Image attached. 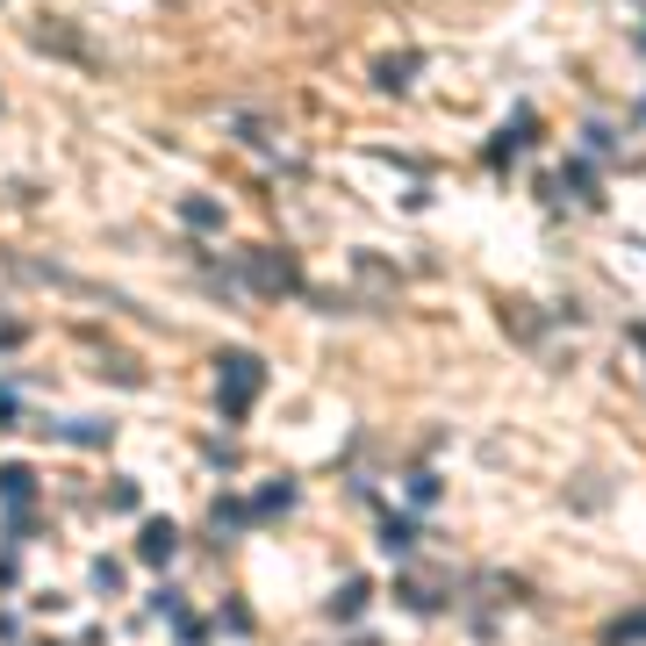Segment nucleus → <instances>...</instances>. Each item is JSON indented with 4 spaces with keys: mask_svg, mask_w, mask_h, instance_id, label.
<instances>
[{
    "mask_svg": "<svg viewBox=\"0 0 646 646\" xmlns=\"http://www.w3.org/2000/svg\"><path fill=\"white\" fill-rule=\"evenodd\" d=\"M259 388H266V359H259V352H223L216 359V409L230 417V424L252 417Z\"/></svg>",
    "mask_w": 646,
    "mask_h": 646,
    "instance_id": "1",
    "label": "nucleus"
},
{
    "mask_svg": "<svg viewBox=\"0 0 646 646\" xmlns=\"http://www.w3.org/2000/svg\"><path fill=\"white\" fill-rule=\"evenodd\" d=\"M230 273H238L244 295H266V302L302 288V266H295V252H280V244H252V252H238V266H230Z\"/></svg>",
    "mask_w": 646,
    "mask_h": 646,
    "instance_id": "2",
    "label": "nucleus"
},
{
    "mask_svg": "<svg viewBox=\"0 0 646 646\" xmlns=\"http://www.w3.org/2000/svg\"><path fill=\"white\" fill-rule=\"evenodd\" d=\"M230 122H238V144H244V152H259L266 166H280V172L302 166V158L280 144V122H273V116H230Z\"/></svg>",
    "mask_w": 646,
    "mask_h": 646,
    "instance_id": "3",
    "label": "nucleus"
},
{
    "mask_svg": "<svg viewBox=\"0 0 646 646\" xmlns=\"http://www.w3.org/2000/svg\"><path fill=\"white\" fill-rule=\"evenodd\" d=\"M58 22H65V15H36L29 22V44H36V51H58V58H72V65H101V51L80 44V36H65Z\"/></svg>",
    "mask_w": 646,
    "mask_h": 646,
    "instance_id": "4",
    "label": "nucleus"
},
{
    "mask_svg": "<svg viewBox=\"0 0 646 646\" xmlns=\"http://www.w3.org/2000/svg\"><path fill=\"white\" fill-rule=\"evenodd\" d=\"M172 553H180V531H172L166 517H144V531H136V561H152V567H166Z\"/></svg>",
    "mask_w": 646,
    "mask_h": 646,
    "instance_id": "5",
    "label": "nucleus"
},
{
    "mask_svg": "<svg viewBox=\"0 0 646 646\" xmlns=\"http://www.w3.org/2000/svg\"><path fill=\"white\" fill-rule=\"evenodd\" d=\"M417 65H424L417 51H388V58H374V86H381V94H409Z\"/></svg>",
    "mask_w": 646,
    "mask_h": 646,
    "instance_id": "6",
    "label": "nucleus"
},
{
    "mask_svg": "<svg viewBox=\"0 0 646 646\" xmlns=\"http://www.w3.org/2000/svg\"><path fill=\"white\" fill-rule=\"evenodd\" d=\"M403 603L409 611H445L453 596H445V582H424V575H403Z\"/></svg>",
    "mask_w": 646,
    "mask_h": 646,
    "instance_id": "7",
    "label": "nucleus"
},
{
    "mask_svg": "<svg viewBox=\"0 0 646 646\" xmlns=\"http://www.w3.org/2000/svg\"><path fill=\"white\" fill-rule=\"evenodd\" d=\"M0 503H8V511L36 503V475H29V467H0Z\"/></svg>",
    "mask_w": 646,
    "mask_h": 646,
    "instance_id": "8",
    "label": "nucleus"
},
{
    "mask_svg": "<svg viewBox=\"0 0 646 646\" xmlns=\"http://www.w3.org/2000/svg\"><path fill=\"white\" fill-rule=\"evenodd\" d=\"M381 546H388L395 561H409L417 553V517H381Z\"/></svg>",
    "mask_w": 646,
    "mask_h": 646,
    "instance_id": "9",
    "label": "nucleus"
},
{
    "mask_svg": "<svg viewBox=\"0 0 646 646\" xmlns=\"http://www.w3.org/2000/svg\"><path fill=\"white\" fill-rule=\"evenodd\" d=\"M180 223H188V230H223V202H208V194H188V202H180Z\"/></svg>",
    "mask_w": 646,
    "mask_h": 646,
    "instance_id": "10",
    "label": "nucleus"
},
{
    "mask_svg": "<svg viewBox=\"0 0 646 646\" xmlns=\"http://www.w3.org/2000/svg\"><path fill=\"white\" fill-rule=\"evenodd\" d=\"M632 639H646V611H625L603 625V646H632Z\"/></svg>",
    "mask_w": 646,
    "mask_h": 646,
    "instance_id": "11",
    "label": "nucleus"
},
{
    "mask_svg": "<svg viewBox=\"0 0 646 646\" xmlns=\"http://www.w3.org/2000/svg\"><path fill=\"white\" fill-rule=\"evenodd\" d=\"M367 596H374L367 582H345V589L331 596V618H359V611H367Z\"/></svg>",
    "mask_w": 646,
    "mask_h": 646,
    "instance_id": "12",
    "label": "nucleus"
},
{
    "mask_svg": "<svg viewBox=\"0 0 646 646\" xmlns=\"http://www.w3.org/2000/svg\"><path fill=\"white\" fill-rule=\"evenodd\" d=\"M288 503H295V489H288V481H273L266 495H252V517H273V511H288Z\"/></svg>",
    "mask_w": 646,
    "mask_h": 646,
    "instance_id": "13",
    "label": "nucleus"
},
{
    "mask_svg": "<svg viewBox=\"0 0 646 646\" xmlns=\"http://www.w3.org/2000/svg\"><path fill=\"white\" fill-rule=\"evenodd\" d=\"M567 188H575L582 202H596V166L589 158H567Z\"/></svg>",
    "mask_w": 646,
    "mask_h": 646,
    "instance_id": "14",
    "label": "nucleus"
},
{
    "mask_svg": "<svg viewBox=\"0 0 646 646\" xmlns=\"http://www.w3.org/2000/svg\"><path fill=\"white\" fill-rule=\"evenodd\" d=\"M409 503H439V475H431V467L409 475Z\"/></svg>",
    "mask_w": 646,
    "mask_h": 646,
    "instance_id": "15",
    "label": "nucleus"
},
{
    "mask_svg": "<svg viewBox=\"0 0 646 646\" xmlns=\"http://www.w3.org/2000/svg\"><path fill=\"white\" fill-rule=\"evenodd\" d=\"M244 517H252V511H244V503H230V495H223V503H216V531H238Z\"/></svg>",
    "mask_w": 646,
    "mask_h": 646,
    "instance_id": "16",
    "label": "nucleus"
},
{
    "mask_svg": "<svg viewBox=\"0 0 646 646\" xmlns=\"http://www.w3.org/2000/svg\"><path fill=\"white\" fill-rule=\"evenodd\" d=\"M72 445H108V424H65Z\"/></svg>",
    "mask_w": 646,
    "mask_h": 646,
    "instance_id": "17",
    "label": "nucleus"
},
{
    "mask_svg": "<svg viewBox=\"0 0 646 646\" xmlns=\"http://www.w3.org/2000/svg\"><path fill=\"white\" fill-rule=\"evenodd\" d=\"M15 338H22V323H0V352H8Z\"/></svg>",
    "mask_w": 646,
    "mask_h": 646,
    "instance_id": "18",
    "label": "nucleus"
},
{
    "mask_svg": "<svg viewBox=\"0 0 646 646\" xmlns=\"http://www.w3.org/2000/svg\"><path fill=\"white\" fill-rule=\"evenodd\" d=\"M29 646H51V639H29Z\"/></svg>",
    "mask_w": 646,
    "mask_h": 646,
    "instance_id": "19",
    "label": "nucleus"
},
{
    "mask_svg": "<svg viewBox=\"0 0 646 646\" xmlns=\"http://www.w3.org/2000/svg\"><path fill=\"white\" fill-rule=\"evenodd\" d=\"M639 44H646V29H639Z\"/></svg>",
    "mask_w": 646,
    "mask_h": 646,
    "instance_id": "20",
    "label": "nucleus"
}]
</instances>
